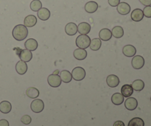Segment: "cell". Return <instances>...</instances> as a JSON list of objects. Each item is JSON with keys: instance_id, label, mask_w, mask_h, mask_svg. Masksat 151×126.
<instances>
[{"instance_id": "obj_1", "label": "cell", "mask_w": 151, "mask_h": 126, "mask_svg": "<svg viewBox=\"0 0 151 126\" xmlns=\"http://www.w3.org/2000/svg\"><path fill=\"white\" fill-rule=\"evenodd\" d=\"M12 34H13V38L16 41H23V40H24L27 37L28 30L27 27H25L24 25L18 24L13 28Z\"/></svg>"}, {"instance_id": "obj_2", "label": "cell", "mask_w": 151, "mask_h": 126, "mask_svg": "<svg viewBox=\"0 0 151 126\" xmlns=\"http://www.w3.org/2000/svg\"><path fill=\"white\" fill-rule=\"evenodd\" d=\"M91 38L87 35H80L76 38V46L80 49H86L89 47Z\"/></svg>"}, {"instance_id": "obj_3", "label": "cell", "mask_w": 151, "mask_h": 126, "mask_svg": "<svg viewBox=\"0 0 151 126\" xmlns=\"http://www.w3.org/2000/svg\"><path fill=\"white\" fill-rule=\"evenodd\" d=\"M72 76L75 81H81L83 80L86 77V71L83 68L80 67H75V69L72 70Z\"/></svg>"}, {"instance_id": "obj_4", "label": "cell", "mask_w": 151, "mask_h": 126, "mask_svg": "<svg viewBox=\"0 0 151 126\" xmlns=\"http://www.w3.org/2000/svg\"><path fill=\"white\" fill-rule=\"evenodd\" d=\"M47 82L50 86L53 87V88H57V87L60 86L62 81L58 75L52 74V75H49L47 78Z\"/></svg>"}, {"instance_id": "obj_5", "label": "cell", "mask_w": 151, "mask_h": 126, "mask_svg": "<svg viewBox=\"0 0 151 126\" xmlns=\"http://www.w3.org/2000/svg\"><path fill=\"white\" fill-rule=\"evenodd\" d=\"M30 108L34 113H40L44 109V103L40 99H35L31 103Z\"/></svg>"}, {"instance_id": "obj_6", "label": "cell", "mask_w": 151, "mask_h": 126, "mask_svg": "<svg viewBox=\"0 0 151 126\" xmlns=\"http://www.w3.org/2000/svg\"><path fill=\"white\" fill-rule=\"evenodd\" d=\"M131 64L135 69H142L145 65L144 58L141 55L134 56L132 59V61H131Z\"/></svg>"}, {"instance_id": "obj_7", "label": "cell", "mask_w": 151, "mask_h": 126, "mask_svg": "<svg viewBox=\"0 0 151 126\" xmlns=\"http://www.w3.org/2000/svg\"><path fill=\"white\" fill-rule=\"evenodd\" d=\"M19 53H18L19 58H20L21 60L24 62H29L32 60V54L31 53V51L28 50H19Z\"/></svg>"}, {"instance_id": "obj_8", "label": "cell", "mask_w": 151, "mask_h": 126, "mask_svg": "<svg viewBox=\"0 0 151 126\" xmlns=\"http://www.w3.org/2000/svg\"><path fill=\"white\" fill-rule=\"evenodd\" d=\"M125 106L128 110L134 111L138 106V102L134 97H128L125 102Z\"/></svg>"}, {"instance_id": "obj_9", "label": "cell", "mask_w": 151, "mask_h": 126, "mask_svg": "<svg viewBox=\"0 0 151 126\" xmlns=\"http://www.w3.org/2000/svg\"><path fill=\"white\" fill-rule=\"evenodd\" d=\"M106 83L111 88H115L119 84V79L116 75H110L106 78Z\"/></svg>"}, {"instance_id": "obj_10", "label": "cell", "mask_w": 151, "mask_h": 126, "mask_svg": "<svg viewBox=\"0 0 151 126\" xmlns=\"http://www.w3.org/2000/svg\"><path fill=\"white\" fill-rule=\"evenodd\" d=\"M117 11L121 15H127L131 11V7L126 2H120L117 5Z\"/></svg>"}, {"instance_id": "obj_11", "label": "cell", "mask_w": 151, "mask_h": 126, "mask_svg": "<svg viewBox=\"0 0 151 126\" xmlns=\"http://www.w3.org/2000/svg\"><path fill=\"white\" fill-rule=\"evenodd\" d=\"M65 32L69 35H75L78 32V26L73 22L68 23L65 27Z\"/></svg>"}, {"instance_id": "obj_12", "label": "cell", "mask_w": 151, "mask_h": 126, "mask_svg": "<svg viewBox=\"0 0 151 126\" xmlns=\"http://www.w3.org/2000/svg\"><path fill=\"white\" fill-rule=\"evenodd\" d=\"M99 37L100 40H103L104 41H108L112 38L111 31L107 28L102 29L99 32Z\"/></svg>"}, {"instance_id": "obj_13", "label": "cell", "mask_w": 151, "mask_h": 126, "mask_svg": "<svg viewBox=\"0 0 151 126\" xmlns=\"http://www.w3.org/2000/svg\"><path fill=\"white\" fill-rule=\"evenodd\" d=\"M91 30V25L86 22H82L78 26V32L81 35H87Z\"/></svg>"}, {"instance_id": "obj_14", "label": "cell", "mask_w": 151, "mask_h": 126, "mask_svg": "<svg viewBox=\"0 0 151 126\" xmlns=\"http://www.w3.org/2000/svg\"><path fill=\"white\" fill-rule=\"evenodd\" d=\"M122 53L127 57H134L137 53V49L133 45H126L122 49Z\"/></svg>"}, {"instance_id": "obj_15", "label": "cell", "mask_w": 151, "mask_h": 126, "mask_svg": "<svg viewBox=\"0 0 151 126\" xmlns=\"http://www.w3.org/2000/svg\"><path fill=\"white\" fill-rule=\"evenodd\" d=\"M16 70L19 75H24L27 71V65L26 62L19 60L16 65Z\"/></svg>"}, {"instance_id": "obj_16", "label": "cell", "mask_w": 151, "mask_h": 126, "mask_svg": "<svg viewBox=\"0 0 151 126\" xmlns=\"http://www.w3.org/2000/svg\"><path fill=\"white\" fill-rule=\"evenodd\" d=\"M38 42L36 40L33 39V38H29L27 40L26 42L24 43V47L27 50H29V51H35L37 48H38Z\"/></svg>"}, {"instance_id": "obj_17", "label": "cell", "mask_w": 151, "mask_h": 126, "mask_svg": "<svg viewBox=\"0 0 151 126\" xmlns=\"http://www.w3.org/2000/svg\"><path fill=\"white\" fill-rule=\"evenodd\" d=\"M74 57L78 60H83L86 58L87 52L85 49H76L74 51Z\"/></svg>"}, {"instance_id": "obj_18", "label": "cell", "mask_w": 151, "mask_h": 126, "mask_svg": "<svg viewBox=\"0 0 151 126\" xmlns=\"http://www.w3.org/2000/svg\"><path fill=\"white\" fill-rule=\"evenodd\" d=\"M144 17V13L141 9H135L131 13V19L134 22H140L143 19Z\"/></svg>"}, {"instance_id": "obj_19", "label": "cell", "mask_w": 151, "mask_h": 126, "mask_svg": "<svg viewBox=\"0 0 151 126\" xmlns=\"http://www.w3.org/2000/svg\"><path fill=\"white\" fill-rule=\"evenodd\" d=\"M133 93H134V89L132 88L131 85H129V84H125L122 86L121 88V94L124 97H131Z\"/></svg>"}, {"instance_id": "obj_20", "label": "cell", "mask_w": 151, "mask_h": 126, "mask_svg": "<svg viewBox=\"0 0 151 126\" xmlns=\"http://www.w3.org/2000/svg\"><path fill=\"white\" fill-rule=\"evenodd\" d=\"M37 23V19L33 15H29L27 16L24 21V25L27 27H32Z\"/></svg>"}, {"instance_id": "obj_21", "label": "cell", "mask_w": 151, "mask_h": 126, "mask_svg": "<svg viewBox=\"0 0 151 126\" xmlns=\"http://www.w3.org/2000/svg\"><path fill=\"white\" fill-rule=\"evenodd\" d=\"M38 16L42 21L48 20L50 17V11L46 7H41L38 11Z\"/></svg>"}, {"instance_id": "obj_22", "label": "cell", "mask_w": 151, "mask_h": 126, "mask_svg": "<svg viewBox=\"0 0 151 126\" xmlns=\"http://www.w3.org/2000/svg\"><path fill=\"white\" fill-rule=\"evenodd\" d=\"M97 9H98V4L95 1H88L85 5L86 11L88 13H94V12L97 11Z\"/></svg>"}, {"instance_id": "obj_23", "label": "cell", "mask_w": 151, "mask_h": 126, "mask_svg": "<svg viewBox=\"0 0 151 126\" xmlns=\"http://www.w3.org/2000/svg\"><path fill=\"white\" fill-rule=\"evenodd\" d=\"M12 109V106L10 102L2 101L0 103V112L3 114H8Z\"/></svg>"}, {"instance_id": "obj_24", "label": "cell", "mask_w": 151, "mask_h": 126, "mask_svg": "<svg viewBox=\"0 0 151 126\" xmlns=\"http://www.w3.org/2000/svg\"><path fill=\"white\" fill-rule=\"evenodd\" d=\"M60 78L63 83L68 84V83L71 82L72 79V73L67 70H63L60 73Z\"/></svg>"}, {"instance_id": "obj_25", "label": "cell", "mask_w": 151, "mask_h": 126, "mask_svg": "<svg viewBox=\"0 0 151 126\" xmlns=\"http://www.w3.org/2000/svg\"><path fill=\"white\" fill-rule=\"evenodd\" d=\"M111 101L116 106H119L124 102V97L120 93H115L112 95Z\"/></svg>"}, {"instance_id": "obj_26", "label": "cell", "mask_w": 151, "mask_h": 126, "mask_svg": "<svg viewBox=\"0 0 151 126\" xmlns=\"http://www.w3.org/2000/svg\"><path fill=\"white\" fill-rule=\"evenodd\" d=\"M112 35L116 38H120L124 35V30L122 27L116 26L112 29L111 30Z\"/></svg>"}, {"instance_id": "obj_27", "label": "cell", "mask_w": 151, "mask_h": 126, "mask_svg": "<svg viewBox=\"0 0 151 126\" xmlns=\"http://www.w3.org/2000/svg\"><path fill=\"white\" fill-rule=\"evenodd\" d=\"M102 45V41L100 38H94V39L91 40V43H90V49L93 51H97L100 49Z\"/></svg>"}, {"instance_id": "obj_28", "label": "cell", "mask_w": 151, "mask_h": 126, "mask_svg": "<svg viewBox=\"0 0 151 126\" xmlns=\"http://www.w3.org/2000/svg\"><path fill=\"white\" fill-rule=\"evenodd\" d=\"M27 96L32 99H35L39 96V91L36 88L34 87H29L26 91Z\"/></svg>"}, {"instance_id": "obj_29", "label": "cell", "mask_w": 151, "mask_h": 126, "mask_svg": "<svg viewBox=\"0 0 151 126\" xmlns=\"http://www.w3.org/2000/svg\"><path fill=\"white\" fill-rule=\"evenodd\" d=\"M132 88L134 90L137 91H140L144 89L145 87V83L142 80H136L133 82L132 85H131Z\"/></svg>"}, {"instance_id": "obj_30", "label": "cell", "mask_w": 151, "mask_h": 126, "mask_svg": "<svg viewBox=\"0 0 151 126\" xmlns=\"http://www.w3.org/2000/svg\"><path fill=\"white\" fill-rule=\"evenodd\" d=\"M128 126H145V122L141 118L135 117L130 120Z\"/></svg>"}, {"instance_id": "obj_31", "label": "cell", "mask_w": 151, "mask_h": 126, "mask_svg": "<svg viewBox=\"0 0 151 126\" xmlns=\"http://www.w3.org/2000/svg\"><path fill=\"white\" fill-rule=\"evenodd\" d=\"M42 7V3L40 0H33L30 3V9L34 12H38Z\"/></svg>"}, {"instance_id": "obj_32", "label": "cell", "mask_w": 151, "mask_h": 126, "mask_svg": "<svg viewBox=\"0 0 151 126\" xmlns=\"http://www.w3.org/2000/svg\"><path fill=\"white\" fill-rule=\"evenodd\" d=\"M21 121L24 125H29L32 122V119H31V117L29 115H24L22 117V119H21Z\"/></svg>"}, {"instance_id": "obj_33", "label": "cell", "mask_w": 151, "mask_h": 126, "mask_svg": "<svg viewBox=\"0 0 151 126\" xmlns=\"http://www.w3.org/2000/svg\"><path fill=\"white\" fill-rule=\"evenodd\" d=\"M142 11L144 13V16H146L147 18H151V5L146 6Z\"/></svg>"}, {"instance_id": "obj_34", "label": "cell", "mask_w": 151, "mask_h": 126, "mask_svg": "<svg viewBox=\"0 0 151 126\" xmlns=\"http://www.w3.org/2000/svg\"><path fill=\"white\" fill-rule=\"evenodd\" d=\"M119 3H120V0H109V4L111 7H117Z\"/></svg>"}, {"instance_id": "obj_35", "label": "cell", "mask_w": 151, "mask_h": 126, "mask_svg": "<svg viewBox=\"0 0 151 126\" xmlns=\"http://www.w3.org/2000/svg\"><path fill=\"white\" fill-rule=\"evenodd\" d=\"M139 1L145 6L151 5V0H139Z\"/></svg>"}, {"instance_id": "obj_36", "label": "cell", "mask_w": 151, "mask_h": 126, "mask_svg": "<svg viewBox=\"0 0 151 126\" xmlns=\"http://www.w3.org/2000/svg\"><path fill=\"white\" fill-rule=\"evenodd\" d=\"M0 126H9L8 121L6 120H0Z\"/></svg>"}, {"instance_id": "obj_37", "label": "cell", "mask_w": 151, "mask_h": 126, "mask_svg": "<svg viewBox=\"0 0 151 126\" xmlns=\"http://www.w3.org/2000/svg\"><path fill=\"white\" fill-rule=\"evenodd\" d=\"M114 126H125V124L122 121H116L114 124Z\"/></svg>"}, {"instance_id": "obj_38", "label": "cell", "mask_w": 151, "mask_h": 126, "mask_svg": "<svg viewBox=\"0 0 151 126\" xmlns=\"http://www.w3.org/2000/svg\"><path fill=\"white\" fill-rule=\"evenodd\" d=\"M58 73H59V71L58 70V71H55V72L53 74H55V75H58Z\"/></svg>"}, {"instance_id": "obj_39", "label": "cell", "mask_w": 151, "mask_h": 126, "mask_svg": "<svg viewBox=\"0 0 151 126\" xmlns=\"http://www.w3.org/2000/svg\"><path fill=\"white\" fill-rule=\"evenodd\" d=\"M150 100H151V97H150Z\"/></svg>"}]
</instances>
